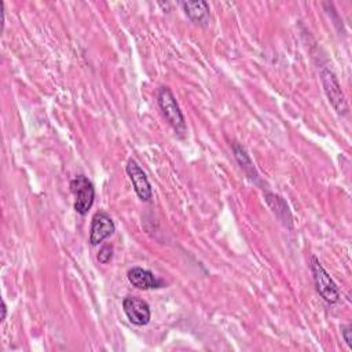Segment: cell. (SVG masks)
Wrapping results in <instances>:
<instances>
[{"label": "cell", "instance_id": "obj_1", "mask_svg": "<svg viewBox=\"0 0 352 352\" xmlns=\"http://www.w3.org/2000/svg\"><path fill=\"white\" fill-rule=\"evenodd\" d=\"M157 102L161 109V113L164 114L168 124L173 128V131L177 135H183L186 132V122L184 117L180 111V107L172 94V91L168 87H161L157 95Z\"/></svg>", "mask_w": 352, "mask_h": 352}, {"label": "cell", "instance_id": "obj_2", "mask_svg": "<svg viewBox=\"0 0 352 352\" xmlns=\"http://www.w3.org/2000/svg\"><path fill=\"white\" fill-rule=\"evenodd\" d=\"M311 271H312L315 287L318 293L323 297V300L330 304L337 302L340 300V289L315 256L311 257Z\"/></svg>", "mask_w": 352, "mask_h": 352}, {"label": "cell", "instance_id": "obj_3", "mask_svg": "<svg viewBox=\"0 0 352 352\" xmlns=\"http://www.w3.org/2000/svg\"><path fill=\"white\" fill-rule=\"evenodd\" d=\"M70 190L74 195V209L78 214L84 216L92 208L95 199V188L91 180L84 175H77L70 182Z\"/></svg>", "mask_w": 352, "mask_h": 352}, {"label": "cell", "instance_id": "obj_4", "mask_svg": "<svg viewBox=\"0 0 352 352\" xmlns=\"http://www.w3.org/2000/svg\"><path fill=\"white\" fill-rule=\"evenodd\" d=\"M320 76H322V82H323L324 92L329 98V102L334 107V110L341 116L346 114L348 113V104H346L345 96L342 94L341 85H340L338 78L336 77V74L330 69L324 67L322 70Z\"/></svg>", "mask_w": 352, "mask_h": 352}, {"label": "cell", "instance_id": "obj_5", "mask_svg": "<svg viewBox=\"0 0 352 352\" xmlns=\"http://www.w3.org/2000/svg\"><path fill=\"white\" fill-rule=\"evenodd\" d=\"M122 308L128 320L135 326H144L150 322L151 312L148 304L138 297L126 296L122 300Z\"/></svg>", "mask_w": 352, "mask_h": 352}, {"label": "cell", "instance_id": "obj_6", "mask_svg": "<svg viewBox=\"0 0 352 352\" xmlns=\"http://www.w3.org/2000/svg\"><path fill=\"white\" fill-rule=\"evenodd\" d=\"M125 169H126V173H128L132 184H133V188H135V192L138 194V197L144 202L150 201L151 195H153L151 186L148 183L146 173L139 166V164L131 158V160H128Z\"/></svg>", "mask_w": 352, "mask_h": 352}, {"label": "cell", "instance_id": "obj_7", "mask_svg": "<svg viewBox=\"0 0 352 352\" xmlns=\"http://www.w3.org/2000/svg\"><path fill=\"white\" fill-rule=\"evenodd\" d=\"M116 230V226L111 217L104 212H98L92 217L91 231H89V242L91 245H99L107 236H110Z\"/></svg>", "mask_w": 352, "mask_h": 352}, {"label": "cell", "instance_id": "obj_8", "mask_svg": "<svg viewBox=\"0 0 352 352\" xmlns=\"http://www.w3.org/2000/svg\"><path fill=\"white\" fill-rule=\"evenodd\" d=\"M128 280L132 286L140 290H150V289H158L164 287L165 282L158 279L151 271L144 270L142 267H133L128 271Z\"/></svg>", "mask_w": 352, "mask_h": 352}, {"label": "cell", "instance_id": "obj_9", "mask_svg": "<svg viewBox=\"0 0 352 352\" xmlns=\"http://www.w3.org/2000/svg\"><path fill=\"white\" fill-rule=\"evenodd\" d=\"M265 202L268 204V206L271 208V210L275 213V216L287 227H293L292 224V214L289 210L287 204L285 202V199L276 194L272 192H265Z\"/></svg>", "mask_w": 352, "mask_h": 352}, {"label": "cell", "instance_id": "obj_10", "mask_svg": "<svg viewBox=\"0 0 352 352\" xmlns=\"http://www.w3.org/2000/svg\"><path fill=\"white\" fill-rule=\"evenodd\" d=\"M182 7L186 15L201 25H206L209 19V4L204 0L199 1H183Z\"/></svg>", "mask_w": 352, "mask_h": 352}, {"label": "cell", "instance_id": "obj_11", "mask_svg": "<svg viewBox=\"0 0 352 352\" xmlns=\"http://www.w3.org/2000/svg\"><path fill=\"white\" fill-rule=\"evenodd\" d=\"M232 148H234V154H235V157H236V160H238V162L241 164V168L252 177V175L254 173L256 176H257V173L254 172V166H253V164H252V161H250V158H249V155L246 154V151H245V148L242 147V146H239V144H234L232 146Z\"/></svg>", "mask_w": 352, "mask_h": 352}, {"label": "cell", "instance_id": "obj_12", "mask_svg": "<svg viewBox=\"0 0 352 352\" xmlns=\"http://www.w3.org/2000/svg\"><path fill=\"white\" fill-rule=\"evenodd\" d=\"M113 257V246L111 245H104L100 248L98 253V261L102 264H107Z\"/></svg>", "mask_w": 352, "mask_h": 352}, {"label": "cell", "instance_id": "obj_13", "mask_svg": "<svg viewBox=\"0 0 352 352\" xmlns=\"http://www.w3.org/2000/svg\"><path fill=\"white\" fill-rule=\"evenodd\" d=\"M352 327L348 324V326H344L342 329H341V333H342V337H344V340H345V342L348 344V346L351 348L352 346V337H351V333H352V330H351Z\"/></svg>", "mask_w": 352, "mask_h": 352}, {"label": "cell", "instance_id": "obj_14", "mask_svg": "<svg viewBox=\"0 0 352 352\" xmlns=\"http://www.w3.org/2000/svg\"><path fill=\"white\" fill-rule=\"evenodd\" d=\"M6 314H7V307H6V302L3 301L1 302V322L6 319Z\"/></svg>", "mask_w": 352, "mask_h": 352}]
</instances>
